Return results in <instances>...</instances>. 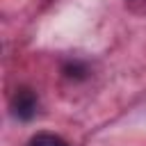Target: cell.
I'll return each instance as SVG.
<instances>
[{
	"instance_id": "1",
	"label": "cell",
	"mask_w": 146,
	"mask_h": 146,
	"mask_svg": "<svg viewBox=\"0 0 146 146\" xmlns=\"http://www.w3.org/2000/svg\"><path fill=\"white\" fill-rule=\"evenodd\" d=\"M11 114L21 121H30L36 114V94L30 87H18L11 96Z\"/></svg>"
},
{
	"instance_id": "2",
	"label": "cell",
	"mask_w": 146,
	"mask_h": 146,
	"mask_svg": "<svg viewBox=\"0 0 146 146\" xmlns=\"http://www.w3.org/2000/svg\"><path fill=\"white\" fill-rule=\"evenodd\" d=\"M27 146H68L62 137H57V135H50V132H39V135H34L30 141H27Z\"/></svg>"
}]
</instances>
